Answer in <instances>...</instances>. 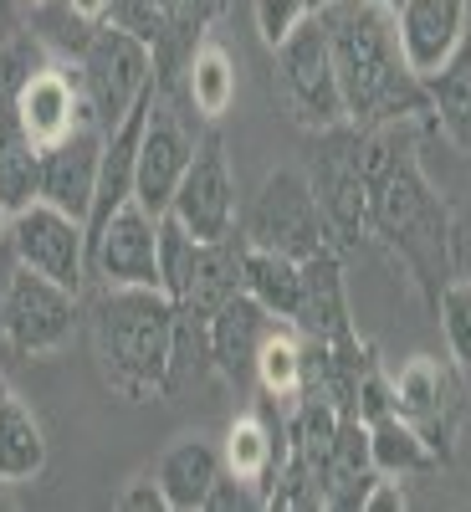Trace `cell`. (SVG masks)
<instances>
[{"label": "cell", "instance_id": "1", "mask_svg": "<svg viewBox=\"0 0 471 512\" xmlns=\"http://www.w3.org/2000/svg\"><path fill=\"white\" fill-rule=\"evenodd\" d=\"M395 128H359V169L369 180V241L390 251L415 297L436 308L451 272V205L436 195L415 159V144Z\"/></svg>", "mask_w": 471, "mask_h": 512}, {"label": "cell", "instance_id": "2", "mask_svg": "<svg viewBox=\"0 0 471 512\" xmlns=\"http://www.w3.org/2000/svg\"><path fill=\"white\" fill-rule=\"evenodd\" d=\"M328 31V52L338 72L354 128H395V123H431L425 77L405 62L395 11L379 0H333L318 11Z\"/></svg>", "mask_w": 471, "mask_h": 512}, {"label": "cell", "instance_id": "3", "mask_svg": "<svg viewBox=\"0 0 471 512\" xmlns=\"http://www.w3.org/2000/svg\"><path fill=\"white\" fill-rule=\"evenodd\" d=\"M175 303L159 287H98L93 297V359L118 400L169 395Z\"/></svg>", "mask_w": 471, "mask_h": 512}, {"label": "cell", "instance_id": "4", "mask_svg": "<svg viewBox=\"0 0 471 512\" xmlns=\"http://www.w3.org/2000/svg\"><path fill=\"white\" fill-rule=\"evenodd\" d=\"M205 118L195 113L185 77H154V103L144 118V144H139V175H134V200L159 221L169 200H175L185 169L205 139Z\"/></svg>", "mask_w": 471, "mask_h": 512}, {"label": "cell", "instance_id": "5", "mask_svg": "<svg viewBox=\"0 0 471 512\" xmlns=\"http://www.w3.org/2000/svg\"><path fill=\"white\" fill-rule=\"evenodd\" d=\"M272 88L282 113L308 128V134H328V128L349 123L344 93H338V72H333V52H328V31L318 16H308L287 41L272 47Z\"/></svg>", "mask_w": 471, "mask_h": 512}, {"label": "cell", "instance_id": "6", "mask_svg": "<svg viewBox=\"0 0 471 512\" xmlns=\"http://www.w3.org/2000/svg\"><path fill=\"white\" fill-rule=\"evenodd\" d=\"M395 415H405L415 431L436 446V456L451 466L456 461V441H461V420H466V395H471V374L446 354H415L405 359L395 374Z\"/></svg>", "mask_w": 471, "mask_h": 512}, {"label": "cell", "instance_id": "7", "mask_svg": "<svg viewBox=\"0 0 471 512\" xmlns=\"http://www.w3.org/2000/svg\"><path fill=\"white\" fill-rule=\"evenodd\" d=\"M77 72H82V98L93 108V123L103 134H113V128L134 113V103L154 88V52L134 31L108 21V26L93 31L88 47H82Z\"/></svg>", "mask_w": 471, "mask_h": 512}, {"label": "cell", "instance_id": "8", "mask_svg": "<svg viewBox=\"0 0 471 512\" xmlns=\"http://www.w3.org/2000/svg\"><path fill=\"white\" fill-rule=\"evenodd\" d=\"M241 236H246V246L282 251V256H297V262L333 246L318 195H313V180L303 169H272L262 180V190H256V200L246 205Z\"/></svg>", "mask_w": 471, "mask_h": 512}, {"label": "cell", "instance_id": "9", "mask_svg": "<svg viewBox=\"0 0 471 512\" xmlns=\"http://www.w3.org/2000/svg\"><path fill=\"white\" fill-rule=\"evenodd\" d=\"M313 195L328 221V236L338 251H354L369 241V180L359 169V128L338 123L328 134H318V154H313Z\"/></svg>", "mask_w": 471, "mask_h": 512}, {"label": "cell", "instance_id": "10", "mask_svg": "<svg viewBox=\"0 0 471 512\" xmlns=\"http://www.w3.org/2000/svg\"><path fill=\"white\" fill-rule=\"evenodd\" d=\"M231 0H113V26L154 52V77H185V62L216 31Z\"/></svg>", "mask_w": 471, "mask_h": 512}, {"label": "cell", "instance_id": "11", "mask_svg": "<svg viewBox=\"0 0 471 512\" xmlns=\"http://www.w3.org/2000/svg\"><path fill=\"white\" fill-rule=\"evenodd\" d=\"M72 328H77V292L16 262L6 287V344H0V354L47 359L67 349Z\"/></svg>", "mask_w": 471, "mask_h": 512}, {"label": "cell", "instance_id": "12", "mask_svg": "<svg viewBox=\"0 0 471 512\" xmlns=\"http://www.w3.org/2000/svg\"><path fill=\"white\" fill-rule=\"evenodd\" d=\"M169 216H175L195 241H221L231 231H241V200H236V169H231V154H226V139L221 128L210 123L205 139L185 169V180L169 200Z\"/></svg>", "mask_w": 471, "mask_h": 512}, {"label": "cell", "instance_id": "13", "mask_svg": "<svg viewBox=\"0 0 471 512\" xmlns=\"http://www.w3.org/2000/svg\"><path fill=\"white\" fill-rule=\"evenodd\" d=\"M6 93L16 98V113H21V123H26V134H31L36 149H52L67 134H77L82 123H93V108H88V98H82L77 62H67L57 52L47 62H36Z\"/></svg>", "mask_w": 471, "mask_h": 512}, {"label": "cell", "instance_id": "14", "mask_svg": "<svg viewBox=\"0 0 471 512\" xmlns=\"http://www.w3.org/2000/svg\"><path fill=\"white\" fill-rule=\"evenodd\" d=\"M11 251L21 267L52 277L72 292H82V282H88V231H82V221H72L67 210H57L47 200H31L26 210H16Z\"/></svg>", "mask_w": 471, "mask_h": 512}, {"label": "cell", "instance_id": "15", "mask_svg": "<svg viewBox=\"0 0 471 512\" xmlns=\"http://www.w3.org/2000/svg\"><path fill=\"white\" fill-rule=\"evenodd\" d=\"M159 221L139 200L113 210V221L88 246V277L98 287H159V251H154Z\"/></svg>", "mask_w": 471, "mask_h": 512}, {"label": "cell", "instance_id": "16", "mask_svg": "<svg viewBox=\"0 0 471 512\" xmlns=\"http://www.w3.org/2000/svg\"><path fill=\"white\" fill-rule=\"evenodd\" d=\"M103 128L98 123H82L77 134H67L62 144L41 149V185L36 200H47L57 210H67L72 221L88 226V210L98 195V164H103Z\"/></svg>", "mask_w": 471, "mask_h": 512}, {"label": "cell", "instance_id": "17", "mask_svg": "<svg viewBox=\"0 0 471 512\" xmlns=\"http://www.w3.org/2000/svg\"><path fill=\"white\" fill-rule=\"evenodd\" d=\"M241 267H246V236L241 231H231L221 241H200L195 256H190V272H185V282L175 287L169 303H175L180 318L210 323L221 313V303H231L236 292H246Z\"/></svg>", "mask_w": 471, "mask_h": 512}, {"label": "cell", "instance_id": "18", "mask_svg": "<svg viewBox=\"0 0 471 512\" xmlns=\"http://www.w3.org/2000/svg\"><path fill=\"white\" fill-rule=\"evenodd\" d=\"M277 323L282 318H272L251 292H236L231 303H221V313L210 318V374H221L236 395H246L256 354H262V338Z\"/></svg>", "mask_w": 471, "mask_h": 512}, {"label": "cell", "instance_id": "19", "mask_svg": "<svg viewBox=\"0 0 471 512\" xmlns=\"http://www.w3.org/2000/svg\"><path fill=\"white\" fill-rule=\"evenodd\" d=\"M292 328L318 344L349 338L354 328V308H349V282H344V251L323 246L313 256H303V297H297V318Z\"/></svg>", "mask_w": 471, "mask_h": 512}, {"label": "cell", "instance_id": "20", "mask_svg": "<svg viewBox=\"0 0 471 512\" xmlns=\"http://www.w3.org/2000/svg\"><path fill=\"white\" fill-rule=\"evenodd\" d=\"M395 26L405 62L425 77L461 47V36L471 31V6L466 0H405L395 11Z\"/></svg>", "mask_w": 471, "mask_h": 512}, {"label": "cell", "instance_id": "21", "mask_svg": "<svg viewBox=\"0 0 471 512\" xmlns=\"http://www.w3.org/2000/svg\"><path fill=\"white\" fill-rule=\"evenodd\" d=\"M374 477L379 472H374V451H369V425L359 415H344L328 446V466H323V512H359Z\"/></svg>", "mask_w": 471, "mask_h": 512}, {"label": "cell", "instance_id": "22", "mask_svg": "<svg viewBox=\"0 0 471 512\" xmlns=\"http://www.w3.org/2000/svg\"><path fill=\"white\" fill-rule=\"evenodd\" d=\"M221 472H226L221 446L205 441V436H180L154 466V477L169 497V512H205V497L221 482Z\"/></svg>", "mask_w": 471, "mask_h": 512}, {"label": "cell", "instance_id": "23", "mask_svg": "<svg viewBox=\"0 0 471 512\" xmlns=\"http://www.w3.org/2000/svg\"><path fill=\"white\" fill-rule=\"evenodd\" d=\"M425 98H431V128L451 149L471 154V31L436 72H425Z\"/></svg>", "mask_w": 471, "mask_h": 512}, {"label": "cell", "instance_id": "24", "mask_svg": "<svg viewBox=\"0 0 471 512\" xmlns=\"http://www.w3.org/2000/svg\"><path fill=\"white\" fill-rule=\"evenodd\" d=\"M47 472V436L41 420L16 400V390L0 379V487H21Z\"/></svg>", "mask_w": 471, "mask_h": 512}, {"label": "cell", "instance_id": "25", "mask_svg": "<svg viewBox=\"0 0 471 512\" xmlns=\"http://www.w3.org/2000/svg\"><path fill=\"white\" fill-rule=\"evenodd\" d=\"M303 379H308V338L297 333L292 323H277V328L262 338V354H256L251 395L277 400V405L292 410L297 395H303Z\"/></svg>", "mask_w": 471, "mask_h": 512}, {"label": "cell", "instance_id": "26", "mask_svg": "<svg viewBox=\"0 0 471 512\" xmlns=\"http://www.w3.org/2000/svg\"><path fill=\"white\" fill-rule=\"evenodd\" d=\"M369 451H374V472L379 477H395V482H410V477H436L441 472V456L436 446L425 441L405 415H384L369 425Z\"/></svg>", "mask_w": 471, "mask_h": 512}, {"label": "cell", "instance_id": "27", "mask_svg": "<svg viewBox=\"0 0 471 512\" xmlns=\"http://www.w3.org/2000/svg\"><path fill=\"white\" fill-rule=\"evenodd\" d=\"M185 93L205 123H221L236 103V57L221 47L216 36H205L185 62Z\"/></svg>", "mask_w": 471, "mask_h": 512}, {"label": "cell", "instance_id": "28", "mask_svg": "<svg viewBox=\"0 0 471 512\" xmlns=\"http://www.w3.org/2000/svg\"><path fill=\"white\" fill-rule=\"evenodd\" d=\"M241 277H246V292H251L272 318H282V323L297 318V297H303V262H297V256L246 246V267H241Z\"/></svg>", "mask_w": 471, "mask_h": 512}, {"label": "cell", "instance_id": "29", "mask_svg": "<svg viewBox=\"0 0 471 512\" xmlns=\"http://www.w3.org/2000/svg\"><path fill=\"white\" fill-rule=\"evenodd\" d=\"M436 323L446 333V354L471 374V277H451L436 297Z\"/></svg>", "mask_w": 471, "mask_h": 512}, {"label": "cell", "instance_id": "30", "mask_svg": "<svg viewBox=\"0 0 471 512\" xmlns=\"http://www.w3.org/2000/svg\"><path fill=\"white\" fill-rule=\"evenodd\" d=\"M195 246H200V241H195V236L164 210V216H159V231H154V251H159V292H164V297H175V287L185 282Z\"/></svg>", "mask_w": 471, "mask_h": 512}, {"label": "cell", "instance_id": "31", "mask_svg": "<svg viewBox=\"0 0 471 512\" xmlns=\"http://www.w3.org/2000/svg\"><path fill=\"white\" fill-rule=\"evenodd\" d=\"M251 11H256V36H262L267 52L277 47V41H287L297 26L313 16L308 0H251Z\"/></svg>", "mask_w": 471, "mask_h": 512}, {"label": "cell", "instance_id": "32", "mask_svg": "<svg viewBox=\"0 0 471 512\" xmlns=\"http://www.w3.org/2000/svg\"><path fill=\"white\" fill-rule=\"evenodd\" d=\"M246 507H262V497H256L246 482H236L231 472H221V482L205 497V512H246Z\"/></svg>", "mask_w": 471, "mask_h": 512}, {"label": "cell", "instance_id": "33", "mask_svg": "<svg viewBox=\"0 0 471 512\" xmlns=\"http://www.w3.org/2000/svg\"><path fill=\"white\" fill-rule=\"evenodd\" d=\"M118 507H128V512H169V497H164V487H159V477L149 472V477H134L123 487V497H118Z\"/></svg>", "mask_w": 471, "mask_h": 512}, {"label": "cell", "instance_id": "34", "mask_svg": "<svg viewBox=\"0 0 471 512\" xmlns=\"http://www.w3.org/2000/svg\"><path fill=\"white\" fill-rule=\"evenodd\" d=\"M451 272L471 277V200L451 210Z\"/></svg>", "mask_w": 471, "mask_h": 512}, {"label": "cell", "instance_id": "35", "mask_svg": "<svg viewBox=\"0 0 471 512\" xmlns=\"http://www.w3.org/2000/svg\"><path fill=\"white\" fill-rule=\"evenodd\" d=\"M62 6H67L82 26H93V31L113 21V0H62Z\"/></svg>", "mask_w": 471, "mask_h": 512}, {"label": "cell", "instance_id": "36", "mask_svg": "<svg viewBox=\"0 0 471 512\" xmlns=\"http://www.w3.org/2000/svg\"><path fill=\"white\" fill-rule=\"evenodd\" d=\"M21 31H26V6H21V0H0V47L16 41Z\"/></svg>", "mask_w": 471, "mask_h": 512}, {"label": "cell", "instance_id": "37", "mask_svg": "<svg viewBox=\"0 0 471 512\" xmlns=\"http://www.w3.org/2000/svg\"><path fill=\"white\" fill-rule=\"evenodd\" d=\"M11 272H16V251H11V241H0V344H6V287H11Z\"/></svg>", "mask_w": 471, "mask_h": 512}, {"label": "cell", "instance_id": "38", "mask_svg": "<svg viewBox=\"0 0 471 512\" xmlns=\"http://www.w3.org/2000/svg\"><path fill=\"white\" fill-rule=\"evenodd\" d=\"M11 221H16V210L0 200V241H11Z\"/></svg>", "mask_w": 471, "mask_h": 512}, {"label": "cell", "instance_id": "39", "mask_svg": "<svg viewBox=\"0 0 471 512\" xmlns=\"http://www.w3.org/2000/svg\"><path fill=\"white\" fill-rule=\"evenodd\" d=\"M21 6H26V16H31V11H41V6H47V0H21Z\"/></svg>", "mask_w": 471, "mask_h": 512}, {"label": "cell", "instance_id": "40", "mask_svg": "<svg viewBox=\"0 0 471 512\" xmlns=\"http://www.w3.org/2000/svg\"><path fill=\"white\" fill-rule=\"evenodd\" d=\"M308 6H313V16H318V11H323V6H333V0H308Z\"/></svg>", "mask_w": 471, "mask_h": 512}, {"label": "cell", "instance_id": "41", "mask_svg": "<svg viewBox=\"0 0 471 512\" xmlns=\"http://www.w3.org/2000/svg\"><path fill=\"white\" fill-rule=\"evenodd\" d=\"M379 6H390V11H400V6H405V0H379Z\"/></svg>", "mask_w": 471, "mask_h": 512}]
</instances>
